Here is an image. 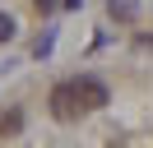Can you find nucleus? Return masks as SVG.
<instances>
[{"label":"nucleus","instance_id":"nucleus-3","mask_svg":"<svg viewBox=\"0 0 153 148\" xmlns=\"http://www.w3.org/2000/svg\"><path fill=\"white\" fill-rule=\"evenodd\" d=\"M107 14L121 18V23H130V18L139 14V0H107Z\"/></svg>","mask_w":153,"mask_h":148},{"label":"nucleus","instance_id":"nucleus-2","mask_svg":"<svg viewBox=\"0 0 153 148\" xmlns=\"http://www.w3.org/2000/svg\"><path fill=\"white\" fill-rule=\"evenodd\" d=\"M74 92H79V102H84L88 111H102L107 102H111V92H107V83H102V79H93V74H84V79H74Z\"/></svg>","mask_w":153,"mask_h":148},{"label":"nucleus","instance_id":"nucleus-4","mask_svg":"<svg viewBox=\"0 0 153 148\" xmlns=\"http://www.w3.org/2000/svg\"><path fill=\"white\" fill-rule=\"evenodd\" d=\"M19 125H23V111H5L0 116V134H19Z\"/></svg>","mask_w":153,"mask_h":148},{"label":"nucleus","instance_id":"nucleus-1","mask_svg":"<svg viewBox=\"0 0 153 148\" xmlns=\"http://www.w3.org/2000/svg\"><path fill=\"white\" fill-rule=\"evenodd\" d=\"M79 107H84V102H79L74 83H56V88H51V116L56 120H74Z\"/></svg>","mask_w":153,"mask_h":148},{"label":"nucleus","instance_id":"nucleus-5","mask_svg":"<svg viewBox=\"0 0 153 148\" xmlns=\"http://www.w3.org/2000/svg\"><path fill=\"white\" fill-rule=\"evenodd\" d=\"M10 37H14V18H10V14H0V42H10Z\"/></svg>","mask_w":153,"mask_h":148}]
</instances>
